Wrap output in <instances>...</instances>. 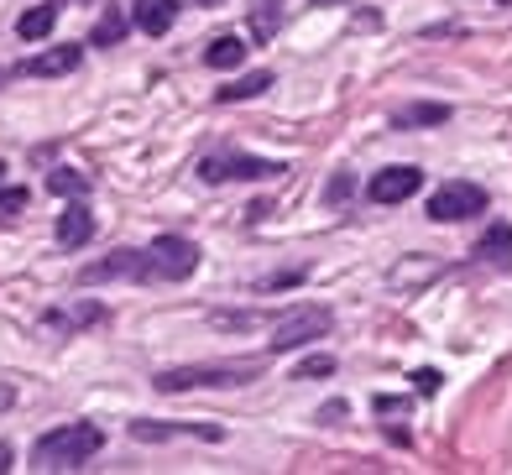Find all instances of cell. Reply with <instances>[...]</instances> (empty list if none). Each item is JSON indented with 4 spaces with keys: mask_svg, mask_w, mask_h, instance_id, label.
<instances>
[{
    "mask_svg": "<svg viewBox=\"0 0 512 475\" xmlns=\"http://www.w3.org/2000/svg\"><path fill=\"white\" fill-rule=\"evenodd\" d=\"M100 449H105V434L95 423H63V429L42 434L32 444V465L37 470H79L84 460H95Z\"/></svg>",
    "mask_w": 512,
    "mask_h": 475,
    "instance_id": "6da1fadb",
    "label": "cell"
},
{
    "mask_svg": "<svg viewBox=\"0 0 512 475\" xmlns=\"http://www.w3.org/2000/svg\"><path fill=\"white\" fill-rule=\"evenodd\" d=\"M262 376V361H225V366H173L157 371V392H194V387H246Z\"/></svg>",
    "mask_w": 512,
    "mask_h": 475,
    "instance_id": "7a4b0ae2",
    "label": "cell"
},
{
    "mask_svg": "<svg viewBox=\"0 0 512 475\" xmlns=\"http://www.w3.org/2000/svg\"><path fill=\"white\" fill-rule=\"evenodd\" d=\"M330 308H319V303H298V308H288L283 319H277V329H272V350L283 355V350H298V345H309V340H324L330 335Z\"/></svg>",
    "mask_w": 512,
    "mask_h": 475,
    "instance_id": "3957f363",
    "label": "cell"
},
{
    "mask_svg": "<svg viewBox=\"0 0 512 475\" xmlns=\"http://www.w3.org/2000/svg\"><path fill=\"white\" fill-rule=\"evenodd\" d=\"M147 261H152V277L183 282V277H194V267H199V246L183 241V235H157V241L147 246Z\"/></svg>",
    "mask_w": 512,
    "mask_h": 475,
    "instance_id": "277c9868",
    "label": "cell"
},
{
    "mask_svg": "<svg viewBox=\"0 0 512 475\" xmlns=\"http://www.w3.org/2000/svg\"><path fill=\"white\" fill-rule=\"evenodd\" d=\"M486 209V188L481 183H445L429 194V220L439 225H455V220H471Z\"/></svg>",
    "mask_w": 512,
    "mask_h": 475,
    "instance_id": "5b68a950",
    "label": "cell"
},
{
    "mask_svg": "<svg viewBox=\"0 0 512 475\" xmlns=\"http://www.w3.org/2000/svg\"><path fill=\"white\" fill-rule=\"evenodd\" d=\"M283 162H262V157H241V152H225V157H204L199 162V178L204 183H225V178H277Z\"/></svg>",
    "mask_w": 512,
    "mask_h": 475,
    "instance_id": "8992f818",
    "label": "cell"
},
{
    "mask_svg": "<svg viewBox=\"0 0 512 475\" xmlns=\"http://www.w3.org/2000/svg\"><path fill=\"white\" fill-rule=\"evenodd\" d=\"M115 277H152V261H147V251H115V256H105V261H89V267L79 272V282L89 288V282H115Z\"/></svg>",
    "mask_w": 512,
    "mask_h": 475,
    "instance_id": "52a82bcc",
    "label": "cell"
},
{
    "mask_svg": "<svg viewBox=\"0 0 512 475\" xmlns=\"http://www.w3.org/2000/svg\"><path fill=\"white\" fill-rule=\"evenodd\" d=\"M418 183H424L418 168H382L377 178L366 183V194H371V204H403V199L418 194Z\"/></svg>",
    "mask_w": 512,
    "mask_h": 475,
    "instance_id": "ba28073f",
    "label": "cell"
},
{
    "mask_svg": "<svg viewBox=\"0 0 512 475\" xmlns=\"http://www.w3.org/2000/svg\"><path fill=\"white\" fill-rule=\"evenodd\" d=\"M84 63V47H48V53H37L16 68V74H27V79H58V74H74V68Z\"/></svg>",
    "mask_w": 512,
    "mask_h": 475,
    "instance_id": "9c48e42d",
    "label": "cell"
},
{
    "mask_svg": "<svg viewBox=\"0 0 512 475\" xmlns=\"http://www.w3.org/2000/svg\"><path fill=\"white\" fill-rule=\"evenodd\" d=\"M89 235H95V215H89L84 204H68L63 215H58V246L63 251H79V246H89Z\"/></svg>",
    "mask_w": 512,
    "mask_h": 475,
    "instance_id": "30bf717a",
    "label": "cell"
},
{
    "mask_svg": "<svg viewBox=\"0 0 512 475\" xmlns=\"http://www.w3.org/2000/svg\"><path fill=\"white\" fill-rule=\"evenodd\" d=\"M131 21L142 27L147 37H162L178 21V0H136L131 6Z\"/></svg>",
    "mask_w": 512,
    "mask_h": 475,
    "instance_id": "8fae6325",
    "label": "cell"
},
{
    "mask_svg": "<svg viewBox=\"0 0 512 475\" xmlns=\"http://www.w3.org/2000/svg\"><path fill=\"white\" fill-rule=\"evenodd\" d=\"M110 314L100 303H74V308H53L48 314V329H58V335H79V329H89V324H105Z\"/></svg>",
    "mask_w": 512,
    "mask_h": 475,
    "instance_id": "7c38bea8",
    "label": "cell"
},
{
    "mask_svg": "<svg viewBox=\"0 0 512 475\" xmlns=\"http://www.w3.org/2000/svg\"><path fill=\"white\" fill-rule=\"evenodd\" d=\"M131 32V21H126V11L121 6H105L100 11V21H95V32H89V42L95 47H121V37Z\"/></svg>",
    "mask_w": 512,
    "mask_h": 475,
    "instance_id": "4fadbf2b",
    "label": "cell"
},
{
    "mask_svg": "<svg viewBox=\"0 0 512 475\" xmlns=\"http://www.w3.org/2000/svg\"><path fill=\"white\" fill-rule=\"evenodd\" d=\"M53 27H58V6H32L27 16L16 21V37H21V42H42Z\"/></svg>",
    "mask_w": 512,
    "mask_h": 475,
    "instance_id": "5bb4252c",
    "label": "cell"
},
{
    "mask_svg": "<svg viewBox=\"0 0 512 475\" xmlns=\"http://www.w3.org/2000/svg\"><path fill=\"white\" fill-rule=\"evenodd\" d=\"M450 121V105H408V110H392V126L408 131V126H445Z\"/></svg>",
    "mask_w": 512,
    "mask_h": 475,
    "instance_id": "9a60e30c",
    "label": "cell"
},
{
    "mask_svg": "<svg viewBox=\"0 0 512 475\" xmlns=\"http://www.w3.org/2000/svg\"><path fill=\"white\" fill-rule=\"evenodd\" d=\"M476 256H481V261H507V256H512V225L497 220V225L476 241Z\"/></svg>",
    "mask_w": 512,
    "mask_h": 475,
    "instance_id": "2e32d148",
    "label": "cell"
},
{
    "mask_svg": "<svg viewBox=\"0 0 512 475\" xmlns=\"http://www.w3.org/2000/svg\"><path fill=\"white\" fill-rule=\"evenodd\" d=\"M241 58H246V42L241 37H215L204 47V63L209 68H241Z\"/></svg>",
    "mask_w": 512,
    "mask_h": 475,
    "instance_id": "e0dca14e",
    "label": "cell"
},
{
    "mask_svg": "<svg viewBox=\"0 0 512 475\" xmlns=\"http://www.w3.org/2000/svg\"><path fill=\"white\" fill-rule=\"evenodd\" d=\"M262 89H272V74H267V68H256V74H246V79H236V84H225V89H220V105L251 100V94H262Z\"/></svg>",
    "mask_w": 512,
    "mask_h": 475,
    "instance_id": "ac0fdd59",
    "label": "cell"
},
{
    "mask_svg": "<svg viewBox=\"0 0 512 475\" xmlns=\"http://www.w3.org/2000/svg\"><path fill=\"white\" fill-rule=\"evenodd\" d=\"M178 434H199V439H220V429H173V423H131V439H178Z\"/></svg>",
    "mask_w": 512,
    "mask_h": 475,
    "instance_id": "d6986e66",
    "label": "cell"
},
{
    "mask_svg": "<svg viewBox=\"0 0 512 475\" xmlns=\"http://www.w3.org/2000/svg\"><path fill=\"white\" fill-rule=\"evenodd\" d=\"M277 21H283V0H262V6L251 11V37L267 42V37L277 32Z\"/></svg>",
    "mask_w": 512,
    "mask_h": 475,
    "instance_id": "ffe728a7",
    "label": "cell"
},
{
    "mask_svg": "<svg viewBox=\"0 0 512 475\" xmlns=\"http://www.w3.org/2000/svg\"><path fill=\"white\" fill-rule=\"evenodd\" d=\"M48 188H53V194H63V199H84L89 194V178L74 173V168H53L48 173Z\"/></svg>",
    "mask_w": 512,
    "mask_h": 475,
    "instance_id": "44dd1931",
    "label": "cell"
},
{
    "mask_svg": "<svg viewBox=\"0 0 512 475\" xmlns=\"http://www.w3.org/2000/svg\"><path fill=\"white\" fill-rule=\"evenodd\" d=\"M21 209H27V188H0V225L16 220Z\"/></svg>",
    "mask_w": 512,
    "mask_h": 475,
    "instance_id": "7402d4cb",
    "label": "cell"
},
{
    "mask_svg": "<svg viewBox=\"0 0 512 475\" xmlns=\"http://www.w3.org/2000/svg\"><path fill=\"white\" fill-rule=\"evenodd\" d=\"M309 376H335V361L330 355H309V361L298 366V382H309Z\"/></svg>",
    "mask_w": 512,
    "mask_h": 475,
    "instance_id": "603a6c76",
    "label": "cell"
},
{
    "mask_svg": "<svg viewBox=\"0 0 512 475\" xmlns=\"http://www.w3.org/2000/svg\"><path fill=\"white\" fill-rule=\"evenodd\" d=\"M413 387H418V397H434L439 387H445V376H439L434 366H424V371H413Z\"/></svg>",
    "mask_w": 512,
    "mask_h": 475,
    "instance_id": "cb8c5ba5",
    "label": "cell"
},
{
    "mask_svg": "<svg viewBox=\"0 0 512 475\" xmlns=\"http://www.w3.org/2000/svg\"><path fill=\"white\" fill-rule=\"evenodd\" d=\"M377 413H382V418H403L408 402H403V397H377Z\"/></svg>",
    "mask_w": 512,
    "mask_h": 475,
    "instance_id": "d4e9b609",
    "label": "cell"
},
{
    "mask_svg": "<svg viewBox=\"0 0 512 475\" xmlns=\"http://www.w3.org/2000/svg\"><path fill=\"white\" fill-rule=\"evenodd\" d=\"M298 277H304V272H283V277H267V282H262V288H267V293H272V288H293V282H298Z\"/></svg>",
    "mask_w": 512,
    "mask_h": 475,
    "instance_id": "484cf974",
    "label": "cell"
},
{
    "mask_svg": "<svg viewBox=\"0 0 512 475\" xmlns=\"http://www.w3.org/2000/svg\"><path fill=\"white\" fill-rule=\"evenodd\" d=\"M345 194H351V178H345V173H340V178H335V183H330V204H340V199H345Z\"/></svg>",
    "mask_w": 512,
    "mask_h": 475,
    "instance_id": "4316f807",
    "label": "cell"
},
{
    "mask_svg": "<svg viewBox=\"0 0 512 475\" xmlns=\"http://www.w3.org/2000/svg\"><path fill=\"white\" fill-rule=\"evenodd\" d=\"M0 470H11V444H0Z\"/></svg>",
    "mask_w": 512,
    "mask_h": 475,
    "instance_id": "83f0119b",
    "label": "cell"
},
{
    "mask_svg": "<svg viewBox=\"0 0 512 475\" xmlns=\"http://www.w3.org/2000/svg\"><path fill=\"white\" fill-rule=\"evenodd\" d=\"M314 6H345V0H314Z\"/></svg>",
    "mask_w": 512,
    "mask_h": 475,
    "instance_id": "f1b7e54d",
    "label": "cell"
},
{
    "mask_svg": "<svg viewBox=\"0 0 512 475\" xmlns=\"http://www.w3.org/2000/svg\"><path fill=\"white\" fill-rule=\"evenodd\" d=\"M0 183H6V162H0Z\"/></svg>",
    "mask_w": 512,
    "mask_h": 475,
    "instance_id": "f546056e",
    "label": "cell"
},
{
    "mask_svg": "<svg viewBox=\"0 0 512 475\" xmlns=\"http://www.w3.org/2000/svg\"><path fill=\"white\" fill-rule=\"evenodd\" d=\"M199 6H215V0H199Z\"/></svg>",
    "mask_w": 512,
    "mask_h": 475,
    "instance_id": "4dcf8cb0",
    "label": "cell"
},
{
    "mask_svg": "<svg viewBox=\"0 0 512 475\" xmlns=\"http://www.w3.org/2000/svg\"><path fill=\"white\" fill-rule=\"evenodd\" d=\"M0 84H6V68H0Z\"/></svg>",
    "mask_w": 512,
    "mask_h": 475,
    "instance_id": "1f68e13d",
    "label": "cell"
},
{
    "mask_svg": "<svg viewBox=\"0 0 512 475\" xmlns=\"http://www.w3.org/2000/svg\"><path fill=\"white\" fill-rule=\"evenodd\" d=\"M502 6H512V0H502Z\"/></svg>",
    "mask_w": 512,
    "mask_h": 475,
    "instance_id": "d6a6232c",
    "label": "cell"
}]
</instances>
